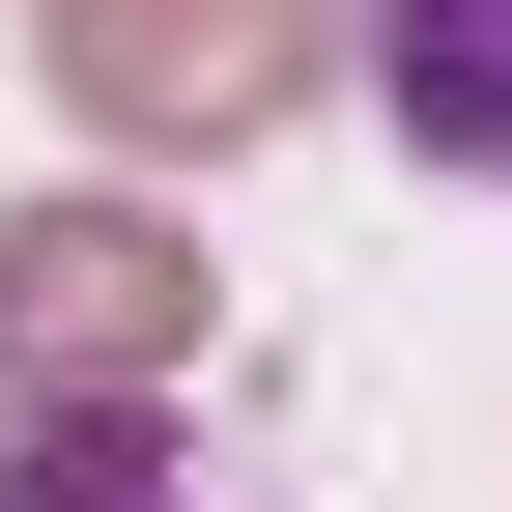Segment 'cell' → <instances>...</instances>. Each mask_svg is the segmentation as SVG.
I'll return each mask as SVG.
<instances>
[{
    "label": "cell",
    "mask_w": 512,
    "mask_h": 512,
    "mask_svg": "<svg viewBox=\"0 0 512 512\" xmlns=\"http://www.w3.org/2000/svg\"><path fill=\"white\" fill-rule=\"evenodd\" d=\"M313 57H370V0H29V86L114 171H200L256 114H313Z\"/></svg>",
    "instance_id": "1"
},
{
    "label": "cell",
    "mask_w": 512,
    "mask_h": 512,
    "mask_svg": "<svg viewBox=\"0 0 512 512\" xmlns=\"http://www.w3.org/2000/svg\"><path fill=\"white\" fill-rule=\"evenodd\" d=\"M200 370V256L143 200H29L0 228V399H171Z\"/></svg>",
    "instance_id": "2"
},
{
    "label": "cell",
    "mask_w": 512,
    "mask_h": 512,
    "mask_svg": "<svg viewBox=\"0 0 512 512\" xmlns=\"http://www.w3.org/2000/svg\"><path fill=\"white\" fill-rule=\"evenodd\" d=\"M370 114H399L427 171L512 200V0H370Z\"/></svg>",
    "instance_id": "3"
},
{
    "label": "cell",
    "mask_w": 512,
    "mask_h": 512,
    "mask_svg": "<svg viewBox=\"0 0 512 512\" xmlns=\"http://www.w3.org/2000/svg\"><path fill=\"white\" fill-rule=\"evenodd\" d=\"M0 512H200L143 456V399H0Z\"/></svg>",
    "instance_id": "4"
}]
</instances>
